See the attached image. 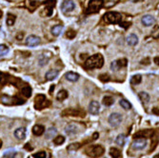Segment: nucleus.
<instances>
[{
	"mask_svg": "<svg viewBox=\"0 0 159 158\" xmlns=\"http://www.w3.org/2000/svg\"><path fill=\"white\" fill-rule=\"evenodd\" d=\"M104 65V58L101 54H96L89 57L84 63V67L87 70H93V69H100Z\"/></svg>",
	"mask_w": 159,
	"mask_h": 158,
	"instance_id": "f257e3e1",
	"label": "nucleus"
},
{
	"mask_svg": "<svg viewBox=\"0 0 159 158\" xmlns=\"http://www.w3.org/2000/svg\"><path fill=\"white\" fill-rule=\"evenodd\" d=\"M87 155H89L93 158H97L102 156L104 153H105V149L101 146V145H93V146H90L86 149Z\"/></svg>",
	"mask_w": 159,
	"mask_h": 158,
	"instance_id": "f03ea898",
	"label": "nucleus"
},
{
	"mask_svg": "<svg viewBox=\"0 0 159 158\" xmlns=\"http://www.w3.org/2000/svg\"><path fill=\"white\" fill-rule=\"evenodd\" d=\"M104 21L108 24H120L122 20V15L116 12H108L104 14Z\"/></svg>",
	"mask_w": 159,
	"mask_h": 158,
	"instance_id": "7ed1b4c3",
	"label": "nucleus"
},
{
	"mask_svg": "<svg viewBox=\"0 0 159 158\" xmlns=\"http://www.w3.org/2000/svg\"><path fill=\"white\" fill-rule=\"evenodd\" d=\"M51 106V101L48 100L44 94H37L34 98V108L36 110H43Z\"/></svg>",
	"mask_w": 159,
	"mask_h": 158,
	"instance_id": "20e7f679",
	"label": "nucleus"
},
{
	"mask_svg": "<svg viewBox=\"0 0 159 158\" xmlns=\"http://www.w3.org/2000/svg\"><path fill=\"white\" fill-rule=\"evenodd\" d=\"M104 0H90L86 12L87 14H95L102 8Z\"/></svg>",
	"mask_w": 159,
	"mask_h": 158,
	"instance_id": "39448f33",
	"label": "nucleus"
},
{
	"mask_svg": "<svg viewBox=\"0 0 159 158\" xmlns=\"http://www.w3.org/2000/svg\"><path fill=\"white\" fill-rule=\"evenodd\" d=\"M62 116H81L84 117L86 115L85 111L79 109H74V108H69L66 109L62 111Z\"/></svg>",
	"mask_w": 159,
	"mask_h": 158,
	"instance_id": "423d86ee",
	"label": "nucleus"
},
{
	"mask_svg": "<svg viewBox=\"0 0 159 158\" xmlns=\"http://www.w3.org/2000/svg\"><path fill=\"white\" fill-rule=\"evenodd\" d=\"M146 145H147V138L137 137L136 139L134 140V142H132V147L134 150H140L144 149V148L146 147Z\"/></svg>",
	"mask_w": 159,
	"mask_h": 158,
	"instance_id": "0eeeda50",
	"label": "nucleus"
},
{
	"mask_svg": "<svg viewBox=\"0 0 159 158\" xmlns=\"http://www.w3.org/2000/svg\"><path fill=\"white\" fill-rule=\"evenodd\" d=\"M0 101L5 105H18V104L24 103V101H22L21 99H19V98L10 97V96H7V95H3V96L0 97Z\"/></svg>",
	"mask_w": 159,
	"mask_h": 158,
	"instance_id": "6e6552de",
	"label": "nucleus"
},
{
	"mask_svg": "<svg viewBox=\"0 0 159 158\" xmlns=\"http://www.w3.org/2000/svg\"><path fill=\"white\" fill-rule=\"evenodd\" d=\"M122 122V115L118 113H113L110 115L109 117V123L112 127L115 128L119 126Z\"/></svg>",
	"mask_w": 159,
	"mask_h": 158,
	"instance_id": "1a4fd4ad",
	"label": "nucleus"
},
{
	"mask_svg": "<svg viewBox=\"0 0 159 158\" xmlns=\"http://www.w3.org/2000/svg\"><path fill=\"white\" fill-rule=\"evenodd\" d=\"M74 8H75V4H74V2L72 1V0H65L62 3V5H61V10H62L64 14H68V12H73Z\"/></svg>",
	"mask_w": 159,
	"mask_h": 158,
	"instance_id": "9d476101",
	"label": "nucleus"
},
{
	"mask_svg": "<svg viewBox=\"0 0 159 158\" xmlns=\"http://www.w3.org/2000/svg\"><path fill=\"white\" fill-rule=\"evenodd\" d=\"M128 64V61L126 58H123V59H119V60H116V61H113L112 63L111 64V69L112 71H118L119 69H121L123 67H126Z\"/></svg>",
	"mask_w": 159,
	"mask_h": 158,
	"instance_id": "9b49d317",
	"label": "nucleus"
},
{
	"mask_svg": "<svg viewBox=\"0 0 159 158\" xmlns=\"http://www.w3.org/2000/svg\"><path fill=\"white\" fill-rule=\"evenodd\" d=\"M40 43V38L36 35H30L26 39V45L30 47H35Z\"/></svg>",
	"mask_w": 159,
	"mask_h": 158,
	"instance_id": "f8f14e48",
	"label": "nucleus"
},
{
	"mask_svg": "<svg viewBox=\"0 0 159 158\" xmlns=\"http://www.w3.org/2000/svg\"><path fill=\"white\" fill-rule=\"evenodd\" d=\"M100 111V104L97 101H92L89 104V111L90 114L96 115Z\"/></svg>",
	"mask_w": 159,
	"mask_h": 158,
	"instance_id": "ddd939ff",
	"label": "nucleus"
},
{
	"mask_svg": "<svg viewBox=\"0 0 159 158\" xmlns=\"http://www.w3.org/2000/svg\"><path fill=\"white\" fill-rule=\"evenodd\" d=\"M141 23L145 27H150V26L154 25L155 23V18L150 14H146L141 18Z\"/></svg>",
	"mask_w": 159,
	"mask_h": 158,
	"instance_id": "4468645a",
	"label": "nucleus"
},
{
	"mask_svg": "<svg viewBox=\"0 0 159 158\" xmlns=\"http://www.w3.org/2000/svg\"><path fill=\"white\" fill-rule=\"evenodd\" d=\"M154 136V131L151 130H144V131H140L138 133H136L134 134V138L137 137H144V138H149V137H152Z\"/></svg>",
	"mask_w": 159,
	"mask_h": 158,
	"instance_id": "2eb2a0df",
	"label": "nucleus"
},
{
	"mask_svg": "<svg viewBox=\"0 0 159 158\" xmlns=\"http://www.w3.org/2000/svg\"><path fill=\"white\" fill-rule=\"evenodd\" d=\"M65 131H66V133L68 134V135H73V134L77 133V131H78V126H77L76 124L72 123V124L66 126V128H65Z\"/></svg>",
	"mask_w": 159,
	"mask_h": 158,
	"instance_id": "dca6fc26",
	"label": "nucleus"
},
{
	"mask_svg": "<svg viewBox=\"0 0 159 158\" xmlns=\"http://www.w3.org/2000/svg\"><path fill=\"white\" fill-rule=\"evenodd\" d=\"M45 133V127L42 125H34L32 127V133L35 136H41Z\"/></svg>",
	"mask_w": 159,
	"mask_h": 158,
	"instance_id": "f3484780",
	"label": "nucleus"
},
{
	"mask_svg": "<svg viewBox=\"0 0 159 158\" xmlns=\"http://www.w3.org/2000/svg\"><path fill=\"white\" fill-rule=\"evenodd\" d=\"M14 136L19 140H23L26 138V128H18L14 131Z\"/></svg>",
	"mask_w": 159,
	"mask_h": 158,
	"instance_id": "a211bd4d",
	"label": "nucleus"
},
{
	"mask_svg": "<svg viewBox=\"0 0 159 158\" xmlns=\"http://www.w3.org/2000/svg\"><path fill=\"white\" fill-rule=\"evenodd\" d=\"M126 41H127V43L130 46H135V45H137V43H138V37L135 34H129L127 36Z\"/></svg>",
	"mask_w": 159,
	"mask_h": 158,
	"instance_id": "6ab92c4d",
	"label": "nucleus"
},
{
	"mask_svg": "<svg viewBox=\"0 0 159 158\" xmlns=\"http://www.w3.org/2000/svg\"><path fill=\"white\" fill-rule=\"evenodd\" d=\"M65 77L68 81H71V82H75L79 79V74H76V72H73V71H69L65 74Z\"/></svg>",
	"mask_w": 159,
	"mask_h": 158,
	"instance_id": "aec40b11",
	"label": "nucleus"
},
{
	"mask_svg": "<svg viewBox=\"0 0 159 158\" xmlns=\"http://www.w3.org/2000/svg\"><path fill=\"white\" fill-rule=\"evenodd\" d=\"M58 71L57 70H50L47 74H46V79L49 81H51L53 79H56L58 76Z\"/></svg>",
	"mask_w": 159,
	"mask_h": 158,
	"instance_id": "412c9836",
	"label": "nucleus"
},
{
	"mask_svg": "<svg viewBox=\"0 0 159 158\" xmlns=\"http://www.w3.org/2000/svg\"><path fill=\"white\" fill-rule=\"evenodd\" d=\"M63 30H64V27L62 25H56L51 29V34H53V35H54V36H59L61 34H62Z\"/></svg>",
	"mask_w": 159,
	"mask_h": 158,
	"instance_id": "4be33fe9",
	"label": "nucleus"
},
{
	"mask_svg": "<svg viewBox=\"0 0 159 158\" xmlns=\"http://www.w3.org/2000/svg\"><path fill=\"white\" fill-rule=\"evenodd\" d=\"M56 133H57V130L56 128H50L48 131H45V136H46L47 139H51V138H53L56 136Z\"/></svg>",
	"mask_w": 159,
	"mask_h": 158,
	"instance_id": "5701e85b",
	"label": "nucleus"
},
{
	"mask_svg": "<svg viewBox=\"0 0 159 158\" xmlns=\"http://www.w3.org/2000/svg\"><path fill=\"white\" fill-rule=\"evenodd\" d=\"M32 88L30 86H25V87H23L21 89V93L23 94L25 97H27V98L32 96Z\"/></svg>",
	"mask_w": 159,
	"mask_h": 158,
	"instance_id": "b1692460",
	"label": "nucleus"
},
{
	"mask_svg": "<svg viewBox=\"0 0 159 158\" xmlns=\"http://www.w3.org/2000/svg\"><path fill=\"white\" fill-rule=\"evenodd\" d=\"M68 96H69V93H68V91H65V90H61V91H59V93H57L56 98H57V100L63 101V100L66 99V98H68Z\"/></svg>",
	"mask_w": 159,
	"mask_h": 158,
	"instance_id": "393cba45",
	"label": "nucleus"
},
{
	"mask_svg": "<svg viewBox=\"0 0 159 158\" xmlns=\"http://www.w3.org/2000/svg\"><path fill=\"white\" fill-rule=\"evenodd\" d=\"M138 97H139V99H140L145 104L148 103V102L150 101V95H149L147 93H145V91H141V93H139Z\"/></svg>",
	"mask_w": 159,
	"mask_h": 158,
	"instance_id": "a878e982",
	"label": "nucleus"
},
{
	"mask_svg": "<svg viewBox=\"0 0 159 158\" xmlns=\"http://www.w3.org/2000/svg\"><path fill=\"white\" fill-rule=\"evenodd\" d=\"M110 155L112 158H119L121 156V151L116 148H111L110 149Z\"/></svg>",
	"mask_w": 159,
	"mask_h": 158,
	"instance_id": "bb28decb",
	"label": "nucleus"
},
{
	"mask_svg": "<svg viewBox=\"0 0 159 158\" xmlns=\"http://www.w3.org/2000/svg\"><path fill=\"white\" fill-rule=\"evenodd\" d=\"M102 103H103L104 106L110 107V106H112L113 103H114V100H113V98L112 96H105L103 98Z\"/></svg>",
	"mask_w": 159,
	"mask_h": 158,
	"instance_id": "cd10ccee",
	"label": "nucleus"
},
{
	"mask_svg": "<svg viewBox=\"0 0 159 158\" xmlns=\"http://www.w3.org/2000/svg\"><path fill=\"white\" fill-rule=\"evenodd\" d=\"M142 81V76L140 74H135L131 78V84L132 85H138Z\"/></svg>",
	"mask_w": 159,
	"mask_h": 158,
	"instance_id": "c85d7f7f",
	"label": "nucleus"
},
{
	"mask_svg": "<svg viewBox=\"0 0 159 158\" xmlns=\"http://www.w3.org/2000/svg\"><path fill=\"white\" fill-rule=\"evenodd\" d=\"M119 104H120V106H121L124 110H131L132 109V104L130 103V102L128 100H126V99H121L119 101Z\"/></svg>",
	"mask_w": 159,
	"mask_h": 158,
	"instance_id": "c756f323",
	"label": "nucleus"
},
{
	"mask_svg": "<svg viewBox=\"0 0 159 158\" xmlns=\"http://www.w3.org/2000/svg\"><path fill=\"white\" fill-rule=\"evenodd\" d=\"M81 148V144L80 143H72V144H70L69 146L67 147V150H69V151H75L77 150H79Z\"/></svg>",
	"mask_w": 159,
	"mask_h": 158,
	"instance_id": "7c9ffc66",
	"label": "nucleus"
},
{
	"mask_svg": "<svg viewBox=\"0 0 159 158\" xmlns=\"http://www.w3.org/2000/svg\"><path fill=\"white\" fill-rule=\"evenodd\" d=\"M15 20H16V16L14 14H8V15H7V20H6V23H7L8 26H12V25L14 24Z\"/></svg>",
	"mask_w": 159,
	"mask_h": 158,
	"instance_id": "2f4dec72",
	"label": "nucleus"
},
{
	"mask_svg": "<svg viewBox=\"0 0 159 158\" xmlns=\"http://www.w3.org/2000/svg\"><path fill=\"white\" fill-rule=\"evenodd\" d=\"M9 51H10V49L7 45H5V44L0 45V56H4V55L8 54Z\"/></svg>",
	"mask_w": 159,
	"mask_h": 158,
	"instance_id": "473e14b6",
	"label": "nucleus"
},
{
	"mask_svg": "<svg viewBox=\"0 0 159 158\" xmlns=\"http://www.w3.org/2000/svg\"><path fill=\"white\" fill-rule=\"evenodd\" d=\"M50 57H51V55H49V56H45V54H43L40 56L39 58V65L40 66H44V65H47L48 64V62L49 60H50Z\"/></svg>",
	"mask_w": 159,
	"mask_h": 158,
	"instance_id": "72a5a7b5",
	"label": "nucleus"
},
{
	"mask_svg": "<svg viewBox=\"0 0 159 158\" xmlns=\"http://www.w3.org/2000/svg\"><path fill=\"white\" fill-rule=\"evenodd\" d=\"M125 135L124 134H119V135L115 138V143L119 145V146H123L125 144Z\"/></svg>",
	"mask_w": 159,
	"mask_h": 158,
	"instance_id": "f704fd0d",
	"label": "nucleus"
},
{
	"mask_svg": "<svg viewBox=\"0 0 159 158\" xmlns=\"http://www.w3.org/2000/svg\"><path fill=\"white\" fill-rule=\"evenodd\" d=\"M65 142V137L62 135H58L56 138H53V143L57 145V146H60Z\"/></svg>",
	"mask_w": 159,
	"mask_h": 158,
	"instance_id": "c9c22d12",
	"label": "nucleus"
},
{
	"mask_svg": "<svg viewBox=\"0 0 159 158\" xmlns=\"http://www.w3.org/2000/svg\"><path fill=\"white\" fill-rule=\"evenodd\" d=\"M151 36L154 39L159 38V26L155 25L154 27V29H152V31H151Z\"/></svg>",
	"mask_w": 159,
	"mask_h": 158,
	"instance_id": "e433bc0d",
	"label": "nucleus"
},
{
	"mask_svg": "<svg viewBox=\"0 0 159 158\" xmlns=\"http://www.w3.org/2000/svg\"><path fill=\"white\" fill-rule=\"evenodd\" d=\"M8 82V76L7 74H3V72H0V84L1 85H5Z\"/></svg>",
	"mask_w": 159,
	"mask_h": 158,
	"instance_id": "4c0bfd02",
	"label": "nucleus"
},
{
	"mask_svg": "<svg viewBox=\"0 0 159 158\" xmlns=\"http://www.w3.org/2000/svg\"><path fill=\"white\" fill-rule=\"evenodd\" d=\"M66 36L68 39H73L76 36V32L73 31V30H69V31L67 32Z\"/></svg>",
	"mask_w": 159,
	"mask_h": 158,
	"instance_id": "58836bf2",
	"label": "nucleus"
},
{
	"mask_svg": "<svg viewBox=\"0 0 159 158\" xmlns=\"http://www.w3.org/2000/svg\"><path fill=\"white\" fill-rule=\"evenodd\" d=\"M14 155H15V150H6L4 153V156L7 158H12L14 157Z\"/></svg>",
	"mask_w": 159,
	"mask_h": 158,
	"instance_id": "ea45409f",
	"label": "nucleus"
},
{
	"mask_svg": "<svg viewBox=\"0 0 159 158\" xmlns=\"http://www.w3.org/2000/svg\"><path fill=\"white\" fill-rule=\"evenodd\" d=\"M98 78L99 80L102 82H108L110 80V75L107 74H100Z\"/></svg>",
	"mask_w": 159,
	"mask_h": 158,
	"instance_id": "a19ab883",
	"label": "nucleus"
},
{
	"mask_svg": "<svg viewBox=\"0 0 159 158\" xmlns=\"http://www.w3.org/2000/svg\"><path fill=\"white\" fill-rule=\"evenodd\" d=\"M32 156L34 158H46L47 154L45 151H39V153H34Z\"/></svg>",
	"mask_w": 159,
	"mask_h": 158,
	"instance_id": "79ce46f5",
	"label": "nucleus"
},
{
	"mask_svg": "<svg viewBox=\"0 0 159 158\" xmlns=\"http://www.w3.org/2000/svg\"><path fill=\"white\" fill-rule=\"evenodd\" d=\"M45 11H46V14L47 16H51V14H53V6H51V5H48L46 8H45Z\"/></svg>",
	"mask_w": 159,
	"mask_h": 158,
	"instance_id": "37998d69",
	"label": "nucleus"
},
{
	"mask_svg": "<svg viewBox=\"0 0 159 158\" xmlns=\"http://www.w3.org/2000/svg\"><path fill=\"white\" fill-rule=\"evenodd\" d=\"M151 139H152V144H151L152 147H151L150 151H152V150H154L155 149V147H156V145H157V138H156V137H152Z\"/></svg>",
	"mask_w": 159,
	"mask_h": 158,
	"instance_id": "c03bdc74",
	"label": "nucleus"
},
{
	"mask_svg": "<svg viewBox=\"0 0 159 158\" xmlns=\"http://www.w3.org/2000/svg\"><path fill=\"white\" fill-rule=\"evenodd\" d=\"M151 113H154V114H155V115H159V108H154L151 110Z\"/></svg>",
	"mask_w": 159,
	"mask_h": 158,
	"instance_id": "a18cd8bd",
	"label": "nucleus"
},
{
	"mask_svg": "<svg viewBox=\"0 0 159 158\" xmlns=\"http://www.w3.org/2000/svg\"><path fill=\"white\" fill-rule=\"evenodd\" d=\"M149 61H150V59H149V58L145 59V60L143 59V60L141 61V64L142 65H149V64H150V62H149Z\"/></svg>",
	"mask_w": 159,
	"mask_h": 158,
	"instance_id": "49530a36",
	"label": "nucleus"
},
{
	"mask_svg": "<svg viewBox=\"0 0 159 158\" xmlns=\"http://www.w3.org/2000/svg\"><path fill=\"white\" fill-rule=\"evenodd\" d=\"M23 36H24V34L23 32H19L18 34V35H17V40H21V38H23Z\"/></svg>",
	"mask_w": 159,
	"mask_h": 158,
	"instance_id": "de8ad7c7",
	"label": "nucleus"
},
{
	"mask_svg": "<svg viewBox=\"0 0 159 158\" xmlns=\"http://www.w3.org/2000/svg\"><path fill=\"white\" fill-rule=\"evenodd\" d=\"M30 146H31L30 144H26V145H25V149L28 150H32V148L30 147Z\"/></svg>",
	"mask_w": 159,
	"mask_h": 158,
	"instance_id": "09e8293b",
	"label": "nucleus"
},
{
	"mask_svg": "<svg viewBox=\"0 0 159 158\" xmlns=\"http://www.w3.org/2000/svg\"><path fill=\"white\" fill-rule=\"evenodd\" d=\"M98 137H99L98 133H93V140H96Z\"/></svg>",
	"mask_w": 159,
	"mask_h": 158,
	"instance_id": "8fccbe9b",
	"label": "nucleus"
},
{
	"mask_svg": "<svg viewBox=\"0 0 159 158\" xmlns=\"http://www.w3.org/2000/svg\"><path fill=\"white\" fill-rule=\"evenodd\" d=\"M154 62L156 65H158L159 66V56H156V57H154Z\"/></svg>",
	"mask_w": 159,
	"mask_h": 158,
	"instance_id": "3c124183",
	"label": "nucleus"
},
{
	"mask_svg": "<svg viewBox=\"0 0 159 158\" xmlns=\"http://www.w3.org/2000/svg\"><path fill=\"white\" fill-rule=\"evenodd\" d=\"M54 90V85H53V86H51L50 88V91H49V93H50V94L53 93V91Z\"/></svg>",
	"mask_w": 159,
	"mask_h": 158,
	"instance_id": "603ef678",
	"label": "nucleus"
},
{
	"mask_svg": "<svg viewBox=\"0 0 159 158\" xmlns=\"http://www.w3.org/2000/svg\"><path fill=\"white\" fill-rule=\"evenodd\" d=\"M142 1H144V0H132V2H134V3H136V2H142Z\"/></svg>",
	"mask_w": 159,
	"mask_h": 158,
	"instance_id": "864d4df0",
	"label": "nucleus"
},
{
	"mask_svg": "<svg viewBox=\"0 0 159 158\" xmlns=\"http://www.w3.org/2000/svg\"><path fill=\"white\" fill-rule=\"evenodd\" d=\"M2 16H3V12L1 11V10H0V19L2 18Z\"/></svg>",
	"mask_w": 159,
	"mask_h": 158,
	"instance_id": "5fc2aeb1",
	"label": "nucleus"
},
{
	"mask_svg": "<svg viewBox=\"0 0 159 158\" xmlns=\"http://www.w3.org/2000/svg\"><path fill=\"white\" fill-rule=\"evenodd\" d=\"M154 158H159V153H157V154H155V155L154 156Z\"/></svg>",
	"mask_w": 159,
	"mask_h": 158,
	"instance_id": "6e6d98bb",
	"label": "nucleus"
},
{
	"mask_svg": "<svg viewBox=\"0 0 159 158\" xmlns=\"http://www.w3.org/2000/svg\"><path fill=\"white\" fill-rule=\"evenodd\" d=\"M1 147H2V141L0 140V149H1Z\"/></svg>",
	"mask_w": 159,
	"mask_h": 158,
	"instance_id": "4d7b16f0",
	"label": "nucleus"
}]
</instances>
